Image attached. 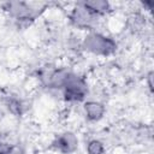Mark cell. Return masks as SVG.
I'll return each mask as SVG.
<instances>
[{
	"label": "cell",
	"mask_w": 154,
	"mask_h": 154,
	"mask_svg": "<svg viewBox=\"0 0 154 154\" xmlns=\"http://www.w3.org/2000/svg\"><path fill=\"white\" fill-rule=\"evenodd\" d=\"M143 6L147 8V10H152L154 7V2L153 1H144L143 2Z\"/></svg>",
	"instance_id": "cell-12"
},
{
	"label": "cell",
	"mask_w": 154,
	"mask_h": 154,
	"mask_svg": "<svg viewBox=\"0 0 154 154\" xmlns=\"http://www.w3.org/2000/svg\"><path fill=\"white\" fill-rule=\"evenodd\" d=\"M82 47L91 54L108 57L117 51V42L107 35L91 30L84 36Z\"/></svg>",
	"instance_id": "cell-1"
},
{
	"label": "cell",
	"mask_w": 154,
	"mask_h": 154,
	"mask_svg": "<svg viewBox=\"0 0 154 154\" xmlns=\"http://www.w3.org/2000/svg\"><path fill=\"white\" fill-rule=\"evenodd\" d=\"M83 112L89 122H99L103 118L106 113V107L100 101L89 100L83 103Z\"/></svg>",
	"instance_id": "cell-6"
},
{
	"label": "cell",
	"mask_w": 154,
	"mask_h": 154,
	"mask_svg": "<svg viewBox=\"0 0 154 154\" xmlns=\"http://www.w3.org/2000/svg\"><path fill=\"white\" fill-rule=\"evenodd\" d=\"M61 90H63V96L65 101L82 102L85 100L88 95V84L82 76L75 72H71Z\"/></svg>",
	"instance_id": "cell-2"
},
{
	"label": "cell",
	"mask_w": 154,
	"mask_h": 154,
	"mask_svg": "<svg viewBox=\"0 0 154 154\" xmlns=\"http://www.w3.org/2000/svg\"><path fill=\"white\" fill-rule=\"evenodd\" d=\"M6 154H26L22 148H18V147H11L10 150L6 153Z\"/></svg>",
	"instance_id": "cell-11"
},
{
	"label": "cell",
	"mask_w": 154,
	"mask_h": 154,
	"mask_svg": "<svg viewBox=\"0 0 154 154\" xmlns=\"http://www.w3.org/2000/svg\"><path fill=\"white\" fill-rule=\"evenodd\" d=\"M52 147L61 154H72L78 148V137L72 131H64L54 137Z\"/></svg>",
	"instance_id": "cell-5"
},
{
	"label": "cell",
	"mask_w": 154,
	"mask_h": 154,
	"mask_svg": "<svg viewBox=\"0 0 154 154\" xmlns=\"http://www.w3.org/2000/svg\"><path fill=\"white\" fill-rule=\"evenodd\" d=\"M81 4L89 10L94 16L102 17L112 12V6L108 1L105 0H89V1H81Z\"/></svg>",
	"instance_id": "cell-8"
},
{
	"label": "cell",
	"mask_w": 154,
	"mask_h": 154,
	"mask_svg": "<svg viewBox=\"0 0 154 154\" xmlns=\"http://www.w3.org/2000/svg\"><path fill=\"white\" fill-rule=\"evenodd\" d=\"M2 10L16 20L18 25H30L35 19V10L25 1H7L2 4Z\"/></svg>",
	"instance_id": "cell-3"
},
{
	"label": "cell",
	"mask_w": 154,
	"mask_h": 154,
	"mask_svg": "<svg viewBox=\"0 0 154 154\" xmlns=\"http://www.w3.org/2000/svg\"><path fill=\"white\" fill-rule=\"evenodd\" d=\"M4 102H5V106L8 109V112H11L13 116H22L23 114L24 103L20 99H18L16 96H12V95H8V96L5 97Z\"/></svg>",
	"instance_id": "cell-9"
},
{
	"label": "cell",
	"mask_w": 154,
	"mask_h": 154,
	"mask_svg": "<svg viewBox=\"0 0 154 154\" xmlns=\"http://www.w3.org/2000/svg\"><path fill=\"white\" fill-rule=\"evenodd\" d=\"M85 152L87 154H105L106 148L103 142H101L97 138H93L88 141V143L85 144Z\"/></svg>",
	"instance_id": "cell-10"
},
{
	"label": "cell",
	"mask_w": 154,
	"mask_h": 154,
	"mask_svg": "<svg viewBox=\"0 0 154 154\" xmlns=\"http://www.w3.org/2000/svg\"><path fill=\"white\" fill-rule=\"evenodd\" d=\"M70 22L73 26L78 29H85L91 31L96 24L97 17L94 16L89 10H87L81 2H77L76 6L70 12Z\"/></svg>",
	"instance_id": "cell-4"
},
{
	"label": "cell",
	"mask_w": 154,
	"mask_h": 154,
	"mask_svg": "<svg viewBox=\"0 0 154 154\" xmlns=\"http://www.w3.org/2000/svg\"><path fill=\"white\" fill-rule=\"evenodd\" d=\"M72 71L67 70V69H55L51 72H48V75L46 76V84L49 87V88H53V89H59L61 90L70 76Z\"/></svg>",
	"instance_id": "cell-7"
}]
</instances>
